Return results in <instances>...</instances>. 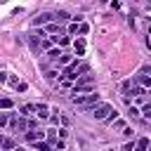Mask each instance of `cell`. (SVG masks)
Returning a JSON list of instances; mask_svg holds the SVG:
<instances>
[{"mask_svg": "<svg viewBox=\"0 0 151 151\" xmlns=\"http://www.w3.org/2000/svg\"><path fill=\"white\" fill-rule=\"evenodd\" d=\"M14 90H17V92H26V90H28V85H26L24 80H19V83L14 85Z\"/></svg>", "mask_w": 151, "mask_h": 151, "instance_id": "7402d4cb", "label": "cell"}, {"mask_svg": "<svg viewBox=\"0 0 151 151\" xmlns=\"http://www.w3.org/2000/svg\"><path fill=\"white\" fill-rule=\"evenodd\" d=\"M50 45H52L50 38H42V40H40V50H50Z\"/></svg>", "mask_w": 151, "mask_h": 151, "instance_id": "cb8c5ba5", "label": "cell"}, {"mask_svg": "<svg viewBox=\"0 0 151 151\" xmlns=\"http://www.w3.org/2000/svg\"><path fill=\"white\" fill-rule=\"evenodd\" d=\"M12 151H24V149H21V146H14V149H12Z\"/></svg>", "mask_w": 151, "mask_h": 151, "instance_id": "f1b7e54d", "label": "cell"}, {"mask_svg": "<svg viewBox=\"0 0 151 151\" xmlns=\"http://www.w3.org/2000/svg\"><path fill=\"white\" fill-rule=\"evenodd\" d=\"M33 116H38V118H50V106H47V104H35V106H33Z\"/></svg>", "mask_w": 151, "mask_h": 151, "instance_id": "3957f363", "label": "cell"}, {"mask_svg": "<svg viewBox=\"0 0 151 151\" xmlns=\"http://www.w3.org/2000/svg\"><path fill=\"white\" fill-rule=\"evenodd\" d=\"M71 104L83 109V111H92L99 104V94H97V90L90 92V94H71Z\"/></svg>", "mask_w": 151, "mask_h": 151, "instance_id": "6da1fadb", "label": "cell"}, {"mask_svg": "<svg viewBox=\"0 0 151 151\" xmlns=\"http://www.w3.org/2000/svg\"><path fill=\"white\" fill-rule=\"evenodd\" d=\"M57 132H59V139H61V142L68 137V130H66V127H61V130H57Z\"/></svg>", "mask_w": 151, "mask_h": 151, "instance_id": "d4e9b609", "label": "cell"}, {"mask_svg": "<svg viewBox=\"0 0 151 151\" xmlns=\"http://www.w3.org/2000/svg\"><path fill=\"white\" fill-rule=\"evenodd\" d=\"M33 146H35V151H52V146L47 142H33Z\"/></svg>", "mask_w": 151, "mask_h": 151, "instance_id": "9a60e30c", "label": "cell"}, {"mask_svg": "<svg viewBox=\"0 0 151 151\" xmlns=\"http://www.w3.org/2000/svg\"><path fill=\"white\" fill-rule=\"evenodd\" d=\"M33 106H35V104H24V106H19V116H21V118L33 116Z\"/></svg>", "mask_w": 151, "mask_h": 151, "instance_id": "30bf717a", "label": "cell"}, {"mask_svg": "<svg viewBox=\"0 0 151 151\" xmlns=\"http://www.w3.org/2000/svg\"><path fill=\"white\" fill-rule=\"evenodd\" d=\"M87 31H90V26H87V24H78V35H85Z\"/></svg>", "mask_w": 151, "mask_h": 151, "instance_id": "603a6c76", "label": "cell"}, {"mask_svg": "<svg viewBox=\"0 0 151 151\" xmlns=\"http://www.w3.org/2000/svg\"><path fill=\"white\" fill-rule=\"evenodd\" d=\"M42 24H52V14L50 12H42L33 19V26H42Z\"/></svg>", "mask_w": 151, "mask_h": 151, "instance_id": "5b68a950", "label": "cell"}, {"mask_svg": "<svg viewBox=\"0 0 151 151\" xmlns=\"http://www.w3.org/2000/svg\"><path fill=\"white\" fill-rule=\"evenodd\" d=\"M123 151H134V142H127V144L123 146Z\"/></svg>", "mask_w": 151, "mask_h": 151, "instance_id": "484cf974", "label": "cell"}, {"mask_svg": "<svg viewBox=\"0 0 151 151\" xmlns=\"http://www.w3.org/2000/svg\"><path fill=\"white\" fill-rule=\"evenodd\" d=\"M52 151H57V149H52Z\"/></svg>", "mask_w": 151, "mask_h": 151, "instance_id": "f546056e", "label": "cell"}, {"mask_svg": "<svg viewBox=\"0 0 151 151\" xmlns=\"http://www.w3.org/2000/svg\"><path fill=\"white\" fill-rule=\"evenodd\" d=\"M149 149V137H142L134 142V151H146Z\"/></svg>", "mask_w": 151, "mask_h": 151, "instance_id": "8fae6325", "label": "cell"}, {"mask_svg": "<svg viewBox=\"0 0 151 151\" xmlns=\"http://www.w3.org/2000/svg\"><path fill=\"white\" fill-rule=\"evenodd\" d=\"M45 78H47L50 83H54V78H59V71H54V68H47V71H45Z\"/></svg>", "mask_w": 151, "mask_h": 151, "instance_id": "2e32d148", "label": "cell"}, {"mask_svg": "<svg viewBox=\"0 0 151 151\" xmlns=\"http://www.w3.org/2000/svg\"><path fill=\"white\" fill-rule=\"evenodd\" d=\"M17 144H14V139L12 137H0V151H12Z\"/></svg>", "mask_w": 151, "mask_h": 151, "instance_id": "8992f818", "label": "cell"}, {"mask_svg": "<svg viewBox=\"0 0 151 151\" xmlns=\"http://www.w3.org/2000/svg\"><path fill=\"white\" fill-rule=\"evenodd\" d=\"M5 80H7V73H5V71H0V85H2Z\"/></svg>", "mask_w": 151, "mask_h": 151, "instance_id": "83f0119b", "label": "cell"}, {"mask_svg": "<svg viewBox=\"0 0 151 151\" xmlns=\"http://www.w3.org/2000/svg\"><path fill=\"white\" fill-rule=\"evenodd\" d=\"M130 116H132V118H137V116H139V109H134V106H130Z\"/></svg>", "mask_w": 151, "mask_h": 151, "instance_id": "4316f807", "label": "cell"}, {"mask_svg": "<svg viewBox=\"0 0 151 151\" xmlns=\"http://www.w3.org/2000/svg\"><path fill=\"white\" fill-rule=\"evenodd\" d=\"M73 50H76V54H78V57H83V54H85V42H83V38H76V40H73Z\"/></svg>", "mask_w": 151, "mask_h": 151, "instance_id": "9c48e42d", "label": "cell"}, {"mask_svg": "<svg viewBox=\"0 0 151 151\" xmlns=\"http://www.w3.org/2000/svg\"><path fill=\"white\" fill-rule=\"evenodd\" d=\"M71 61H73V57H71V54H61V57L57 59V64H59V66H68Z\"/></svg>", "mask_w": 151, "mask_h": 151, "instance_id": "5bb4252c", "label": "cell"}, {"mask_svg": "<svg viewBox=\"0 0 151 151\" xmlns=\"http://www.w3.org/2000/svg\"><path fill=\"white\" fill-rule=\"evenodd\" d=\"M139 116H144V118H151V104H144V106H142V111H139Z\"/></svg>", "mask_w": 151, "mask_h": 151, "instance_id": "ac0fdd59", "label": "cell"}, {"mask_svg": "<svg viewBox=\"0 0 151 151\" xmlns=\"http://www.w3.org/2000/svg\"><path fill=\"white\" fill-rule=\"evenodd\" d=\"M47 57H50L52 61H57V59L61 57V50H59V47H50V50H47Z\"/></svg>", "mask_w": 151, "mask_h": 151, "instance_id": "7c38bea8", "label": "cell"}, {"mask_svg": "<svg viewBox=\"0 0 151 151\" xmlns=\"http://www.w3.org/2000/svg\"><path fill=\"white\" fill-rule=\"evenodd\" d=\"M137 83L142 85V90H146V87L151 85V80H149V76H144V73H139V76H137Z\"/></svg>", "mask_w": 151, "mask_h": 151, "instance_id": "4fadbf2b", "label": "cell"}, {"mask_svg": "<svg viewBox=\"0 0 151 151\" xmlns=\"http://www.w3.org/2000/svg\"><path fill=\"white\" fill-rule=\"evenodd\" d=\"M9 125V113H0V130Z\"/></svg>", "mask_w": 151, "mask_h": 151, "instance_id": "d6986e66", "label": "cell"}, {"mask_svg": "<svg viewBox=\"0 0 151 151\" xmlns=\"http://www.w3.org/2000/svg\"><path fill=\"white\" fill-rule=\"evenodd\" d=\"M24 137H26L28 142H42L45 132H40V130H26V132H24Z\"/></svg>", "mask_w": 151, "mask_h": 151, "instance_id": "277c9868", "label": "cell"}, {"mask_svg": "<svg viewBox=\"0 0 151 151\" xmlns=\"http://www.w3.org/2000/svg\"><path fill=\"white\" fill-rule=\"evenodd\" d=\"M52 19H57L54 24L59 26V24H64V21H68L71 17H68V12H64V9H59V12H54V14H52Z\"/></svg>", "mask_w": 151, "mask_h": 151, "instance_id": "52a82bcc", "label": "cell"}, {"mask_svg": "<svg viewBox=\"0 0 151 151\" xmlns=\"http://www.w3.org/2000/svg\"><path fill=\"white\" fill-rule=\"evenodd\" d=\"M71 35H78V21L68 24V38H71Z\"/></svg>", "mask_w": 151, "mask_h": 151, "instance_id": "44dd1931", "label": "cell"}, {"mask_svg": "<svg viewBox=\"0 0 151 151\" xmlns=\"http://www.w3.org/2000/svg\"><path fill=\"white\" fill-rule=\"evenodd\" d=\"M92 118L94 120H109V123H113L116 120V109L111 104H106V101H99L92 109Z\"/></svg>", "mask_w": 151, "mask_h": 151, "instance_id": "7a4b0ae2", "label": "cell"}, {"mask_svg": "<svg viewBox=\"0 0 151 151\" xmlns=\"http://www.w3.org/2000/svg\"><path fill=\"white\" fill-rule=\"evenodd\" d=\"M12 106H14V101H12L9 97H2V99H0V109H12Z\"/></svg>", "mask_w": 151, "mask_h": 151, "instance_id": "e0dca14e", "label": "cell"}, {"mask_svg": "<svg viewBox=\"0 0 151 151\" xmlns=\"http://www.w3.org/2000/svg\"><path fill=\"white\" fill-rule=\"evenodd\" d=\"M50 40H52V42H57L59 47H66V45H71V38H68V35H59V38H57V35H52Z\"/></svg>", "mask_w": 151, "mask_h": 151, "instance_id": "ba28073f", "label": "cell"}, {"mask_svg": "<svg viewBox=\"0 0 151 151\" xmlns=\"http://www.w3.org/2000/svg\"><path fill=\"white\" fill-rule=\"evenodd\" d=\"M45 31H47V33H52V35H57V33H59V26L52 21V24H47V28H45Z\"/></svg>", "mask_w": 151, "mask_h": 151, "instance_id": "ffe728a7", "label": "cell"}]
</instances>
